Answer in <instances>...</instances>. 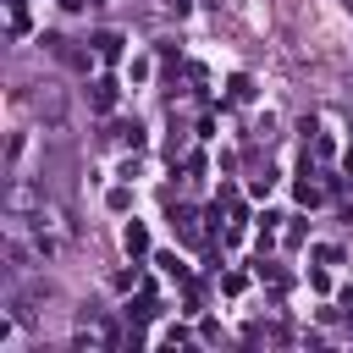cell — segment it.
<instances>
[{"mask_svg":"<svg viewBox=\"0 0 353 353\" xmlns=\"http://www.w3.org/2000/svg\"><path fill=\"white\" fill-rule=\"evenodd\" d=\"M94 44H99V55H105V61H116V55H121V39H116V33H99Z\"/></svg>","mask_w":353,"mask_h":353,"instance_id":"6da1fadb","label":"cell"},{"mask_svg":"<svg viewBox=\"0 0 353 353\" xmlns=\"http://www.w3.org/2000/svg\"><path fill=\"white\" fill-rule=\"evenodd\" d=\"M110 99H116V83H94V105H99V110H105V105H110Z\"/></svg>","mask_w":353,"mask_h":353,"instance_id":"7a4b0ae2","label":"cell"},{"mask_svg":"<svg viewBox=\"0 0 353 353\" xmlns=\"http://www.w3.org/2000/svg\"><path fill=\"white\" fill-rule=\"evenodd\" d=\"M127 248H132V254L149 248V232H143V226H127Z\"/></svg>","mask_w":353,"mask_h":353,"instance_id":"3957f363","label":"cell"}]
</instances>
